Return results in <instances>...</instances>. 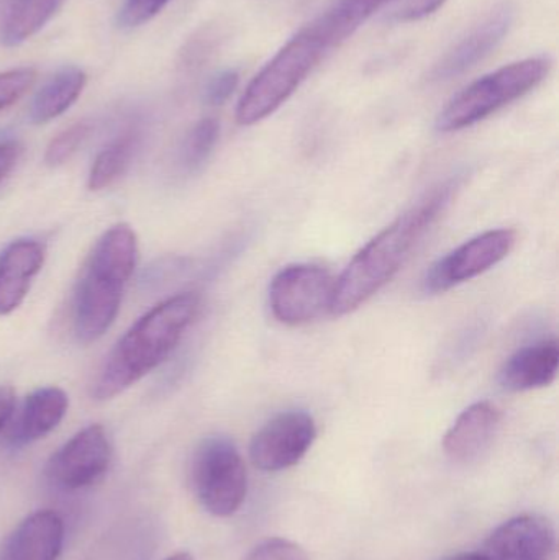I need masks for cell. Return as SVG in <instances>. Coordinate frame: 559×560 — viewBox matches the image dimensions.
Here are the masks:
<instances>
[{"label":"cell","instance_id":"obj_21","mask_svg":"<svg viewBox=\"0 0 559 560\" xmlns=\"http://www.w3.org/2000/svg\"><path fill=\"white\" fill-rule=\"evenodd\" d=\"M137 147V131H127L108 143L92 164L91 174H89V189L97 192V190L107 189L112 184L117 183L127 173Z\"/></svg>","mask_w":559,"mask_h":560},{"label":"cell","instance_id":"obj_17","mask_svg":"<svg viewBox=\"0 0 559 560\" xmlns=\"http://www.w3.org/2000/svg\"><path fill=\"white\" fill-rule=\"evenodd\" d=\"M557 339H545L519 349L499 372V384L509 392H528L548 387L558 375Z\"/></svg>","mask_w":559,"mask_h":560},{"label":"cell","instance_id":"obj_12","mask_svg":"<svg viewBox=\"0 0 559 560\" xmlns=\"http://www.w3.org/2000/svg\"><path fill=\"white\" fill-rule=\"evenodd\" d=\"M514 10L508 3L496 7L468 35L463 36L442 59L433 66L430 79L435 82L452 81L475 68L479 61L491 55L511 30Z\"/></svg>","mask_w":559,"mask_h":560},{"label":"cell","instance_id":"obj_25","mask_svg":"<svg viewBox=\"0 0 559 560\" xmlns=\"http://www.w3.org/2000/svg\"><path fill=\"white\" fill-rule=\"evenodd\" d=\"M243 560H308V556L291 539L269 538L255 546Z\"/></svg>","mask_w":559,"mask_h":560},{"label":"cell","instance_id":"obj_6","mask_svg":"<svg viewBox=\"0 0 559 560\" xmlns=\"http://www.w3.org/2000/svg\"><path fill=\"white\" fill-rule=\"evenodd\" d=\"M190 487L203 510L217 518L235 515L248 493V472L235 443L225 436L200 441L190 459Z\"/></svg>","mask_w":559,"mask_h":560},{"label":"cell","instance_id":"obj_9","mask_svg":"<svg viewBox=\"0 0 559 560\" xmlns=\"http://www.w3.org/2000/svg\"><path fill=\"white\" fill-rule=\"evenodd\" d=\"M112 443L101 424H91L62 444L45 467L49 486L62 492L88 489L107 474Z\"/></svg>","mask_w":559,"mask_h":560},{"label":"cell","instance_id":"obj_27","mask_svg":"<svg viewBox=\"0 0 559 560\" xmlns=\"http://www.w3.org/2000/svg\"><path fill=\"white\" fill-rule=\"evenodd\" d=\"M170 0H125L118 12V26L125 30L137 28L153 20Z\"/></svg>","mask_w":559,"mask_h":560},{"label":"cell","instance_id":"obj_10","mask_svg":"<svg viewBox=\"0 0 559 560\" xmlns=\"http://www.w3.org/2000/svg\"><path fill=\"white\" fill-rule=\"evenodd\" d=\"M317 440V424L304 410L276 415L259 428L249 444V459L261 472L276 474L298 466Z\"/></svg>","mask_w":559,"mask_h":560},{"label":"cell","instance_id":"obj_1","mask_svg":"<svg viewBox=\"0 0 559 560\" xmlns=\"http://www.w3.org/2000/svg\"><path fill=\"white\" fill-rule=\"evenodd\" d=\"M459 187V177L439 184L364 245L335 279L330 312L338 316L354 312L396 278L423 235L446 212Z\"/></svg>","mask_w":559,"mask_h":560},{"label":"cell","instance_id":"obj_3","mask_svg":"<svg viewBox=\"0 0 559 560\" xmlns=\"http://www.w3.org/2000/svg\"><path fill=\"white\" fill-rule=\"evenodd\" d=\"M137 265L138 238L131 226H112L97 240L72 306V325L79 341H97L110 329Z\"/></svg>","mask_w":559,"mask_h":560},{"label":"cell","instance_id":"obj_24","mask_svg":"<svg viewBox=\"0 0 559 560\" xmlns=\"http://www.w3.org/2000/svg\"><path fill=\"white\" fill-rule=\"evenodd\" d=\"M36 81L33 68H15L0 72V112L12 107L20 101Z\"/></svg>","mask_w":559,"mask_h":560},{"label":"cell","instance_id":"obj_28","mask_svg":"<svg viewBox=\"0 0 559 560\" xmlns=\"http://www.w3.org/2000/svg\"><path fill=\"white\" fill-rule=\"evenodd\" d=\"M238 84V71H235V69H226V71L219 72V74L210 79L206 92H203V98H206L207 104L212 105V107H219V105L225 104V102L232 97Z\"/></svg>","mask_w":559,"mask_h":560},{"label":"cell","instance_id":"obj_5","mask_svg":"<svg viewBox=\"0 0 559 560\" xmlns=\"http://www.w3.org/2000/svg\"><path fill=\"white\" fill-rule=\"evenodd\" d=\"M550 56H534L504 66L473 82L445 105L436 118L440 133H455L491 117L534 91L550 74Z\"/></svg>","mask_w":559,"mask_h":560},{"label":"cell","instance_id":"obj_7","mask_svg":"<svg viewBox=\"0 0 559 560\" xmlns=\"http://www.w3.org/2000/svg\"><path fill=\"white\" fill-rule=\"evenodd\" d=\"M334 292L335 278L322 266H288L269 283V308L284 325H305L330 312Z\"/></svg>","mask_w":559,"mask_h":560},{"label":"cell","instance_id":"obj_22","mask_svg":"<svg viewBox=\"0 0 559 560\" xmlns=\"http://www.w3.org/2000/svg\"><path fill=\"white\" fill-rule=\"evenodd\" d=\"M220 125L216 118H202L197 121L183 144V164L186 170L196 171L203 166L213 148H216L217 140H219Z\"/></svg>","mask_w":559,"mask_h":560},{"label":"cell","instance_id":"obj_32","mask_svg":"<svg viewBox=\"0 0 559 560\" xmlns=\"http://www.w3.org/2000/svg\"><path fill=\"white\" fill-rule=\"evenodd\" d=\"M164 560H196L189 552H177V555L170 556V558Z\"/></svg>","mask_w":559,"mask_h":560},{"label":"cell","instance_id":"obj_26","mask_svg":"<svg viewBox=\"0 0 559 560\" xmlns=\"http://www.w3.org/2000/svg\"><path fill=\"white\" fill-rule=\"evenodd\" d=\"M443 3L445 0H391L386 19L396 23L417 22L435 13Z\"/></svg>","mask_w":559,"mask_h":560},{"label":"cell","instance_id":"obj_19","mask_svg":"<svg viewBox=\"0 0 559 560\" xmlns=\"http://www.w3.org/2000/svg\"><path fill=\"white\" fill-rule=\"evenodd\" d=\"M62 0H3L0 9V42L19 46L53 19Z\"/></svg>","mask_w":559,"mask_h":560},{"label":"cell","instance_id":"obj_29","mask_svg":"<svg viewBox=\"0 0 559 560\" xmlns=\"http://www.w3.org/2000/svg\"><path fill=\"white\" fill-rule=\"evenodd\" d=\"M20 156V147L15 141H0V184L12 173Z\"/></svg>","mask_w":559,"mask_h":560},{"label":"cell","instance_id":"obj_15","mask_svg":"<svg viewBox=\"0 0 559 560\" xmlns=\"http://www.w3.org/2000/svg\"><path fill=\"white\" fill-rule=\"evenodd\" d=\"M68 407V395L62 388H38L25 398L16 413L13 411L7 443L12 447H23L43 440L58 428Z\"/></svg>","mask_w":559,"mask_h":560},{"label":"cell","instance_id":"obj_20","mask_svg":"<svg viewBox=\"0 0 559 560\" xmlns=\"http://www.w3.org/2000/svg\"><path fill=\"white\" fill-rule=\"evenodd\" d=\"M389 2L391 0H335L330 9L312 23L327 39L328 46L335 48Z\"/></svg>","mask_w":559,"mask_h":560},{"label":"cell","instance_id":"obj_31","mask_svg":"<svg viewBox=\"0 0 559 560\" xmlns=\"http://www.w3.org/2000/svg\"><path fill=\"white\" fill-rule=\"evenodd\" d=\"M446 560H488L481 552H463V555L453 556V558Z\"/></svg>","mask_w":559,"mask_h":560},{"label":"cell","instance_id":"obj_16","mask_svg":"<svg viewBox=\"0 0 559 560\" xmlns=\"http://www.w3.org/2000/svg\"><path fill=\"white\" fill-rule=\"evenodd\" d=\"M46 249L36 240H16L0 255V316L15 312L45 265Z\"/></svg>","mask_w":559,"mask_h":560},{"label":"cell","instance_id":"obj_18","mask_svg":"<svg viewBox=\"0 0 559 560\" xmlns=\"http://www.w3.org/2000/svg\"><path fill=\"white\" fill-rule=\"evenodd\" d=\"M88 84V75L78 66L58 69L36 92L30 107V120L36 125L48 124L74 105Z\"/></svg>","mask_w":559,"mask_h":560},{"label":"cell","instance_id":"obj_23","mask_svg":"<svg viewBox=\"0 0 559 560\" xmlns=\"http://www.w3.org/2000/svg\"><path fill=\"white\" fill-rule=\"evenodd\" d=\"M91 133L92 125L89 121H78V124L66 128L49 141L48 148H46L45 163L49 167H58L68 163L81 150L82 144L89 140Z\"/></svg>","mask_w":559,"mask_h":560},{"label":"cell","instance_id":"obj_2","mask_svg":"<svg viewBox=\"0 0 559 560\" xmlns=\"http://www.w3.org/2000/svg\"><path fill=\"white\" fill-rule=\"evenodd\" d=\"M199 310L200 296L183 292L144 313L105 359L92 385V397L110 400L163 364L196 322Z\"/></svg>","mask_w":559,"mask_h":560},{"label":"cell","instance_id":"obj_30","mask_svg":"<svg viewBox=\"0 0 559 560\" xmlns=\"http://www.w3.org/2000/svg\"><path fill=\"white\" fill-rule=\"evenodd\" d=\"M13 411H15V390L3 385L0 387V433L12 420Z\"/></svg>","mask_w":559,"mask_h":560},{"label":"cell","instance_id":"obj_4","mask_svg":"<svg viewBox=\"0 0 559 560\" xmlns=\"http://www.w3.org/2000/svg\"><path fill=\"white\" fill-rule=\"evenodd\" d=\"M314 23L295 33L252 79L236 105V121L252 127L271 117L330 51Z\"/></svg>","mask_w":559,"mask_h":560},{"label":"cell","instance_id":"obj_14","mask_svg":"<svg viewBox=\"0 0 559 560\" xmlns=\"http://www.w3.org/2000/svg\"><path fill=\"white\" fill-rule=\"evenodd\" d=\"M65 545V522L55 512L26 516L0 546V560H58Z\"/></svg>","mask_w":559,"mask_h":560},{"label":"cell","instance_id":"obj_8","mask_svg":"<svg viewBox=\"0 0 559 560\" xmlns=\"http://www.w3.org/2000/svg\"><path fill=\"white\" fill-rule=\"evenodd\" d=\"M517 243V232L512 229L489 230L463 243L445 258L430 266L422 280L423 292L430 295L449 292L478 278L504 261Z\"/></svg>","mask_w":559,"mask_h":560},{"label":"cell","instance_id":"obj_13","mask_svg":"<svg viewBox=\"0 0 559 560\" xmlns=\"http://www.w3.org/2000/svg\"><path fill=\"white\" fill-rule=\"evenodd\" d=\"M501 420V411L491 401L473 404L446 431L443 451L455 463L466 464L478 459L494 441Z\"/></svg>","mask_w":559,"mask_h":560},{"label":"cell","instance_id":"obj_11","mask_svg":"<svg viewBox=\"0 0 559 560\" xmlns=\"http://www.w3.org/2000/svg\"><path fill=\"white\" fill-rule=\"evenodd\" d=\"M557 533L544 515L525 513L499 526L481 552L488 560H554Z\"/></svg>","mask_w":559,"mask_h":560}]
</instances>
